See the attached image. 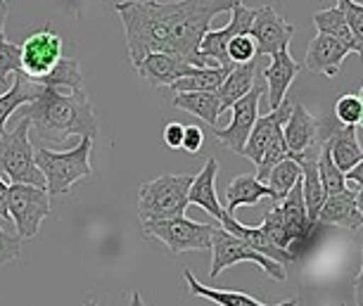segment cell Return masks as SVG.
Returning a JSON list of instances; mask_svg holds the SVG:
<instances>
[{
    "label": "cell",
    "mask_w": 363,
    "mask_h": 306,
    "mask_svg": "<svg viewBox=\"0 0 363 306\" xmlns=\"http://www.w3.org/2000/svg\"><path fill=\"white\" fill-rule=\"evenodd\" d=\"M335 119L340 121L342 126H361V119H363V100H361V93H347L342 95L335 105Z\"/></svg>",
    "instance_id": "1f68e13d"
},
{
    "label": "cell",
    "mask_w": 363,
    "mask_h": 306,
    "mask_svg": "<svg viewBox=\"0 0 363 306\" xmlns=\"http://www.w3.org/2000/svg\"><path fill=\"white\" fill-rule=\"evenodd\" d=\"M283 138H285V145L287 149L294 154H301L306 149H311L316 142V117H311L309 110L304 105H292V112L290 117L285 119L283 124Z\"/></svg>",
    "instance_id": "d6986e66"
},
{
    "label": "cell",
    "mask_w": 363,
    "mask_h": 306,
    "mask_svg": "<svg viewBox=\"0 0 363 306\" xmlns=\"http://www.w3.org/2000/svg\"><path fill=\"white\" fill-rule=\"evenodd\" d=\"M269 197L273 200V193L264 183H259L255 176H238V178L230 181V186L225 188V214L235 216V209L240 207H252L259 200Z\"/></svg>",
    "instance_id": "d4e9b609"
},
{
    "label": "cell",
    "mask_w": 363,
    "mask_h": 306,
    "mask_svg": "<svg viewBox=\"0 0 363 306\" xmlns=\"http://www.w3.org/2000/svg\"><path fill=\"white\" fill-rule=\"evenodd\" d=\"M252 19H255V10L242 5V0H235V5L230 8V22L223 26V29H209L200 40V52L204 57L214 60L218 67H225V69H233V64L228 55H225V45H228L230 38L242 36V33H250Z\"/></svg>",
    "instance_id": "8fae6325"
},
{
    "label": "cell",
    "mask_w": 363,
    "mask_h": 306,
    "mask_svg": "<svg viewBox=\"0 0 363 306\" xmlns=\"http://www.w3.org/2000/svg\"><path fill=\"white\" fill-rule=\"evenodd\" d=\"M22 256V240L17 235H10L0 228V266L12 264Z\"/></svg>",
    "instance_id": "d590c367"
},
{
    "label": "cell",
    "mask_w": 363,
    "mask_h": 306,
    "mask_svg": "<svg viewBox=\"0 0 363 306\" xmlns=\"http://www.w3.org/2000/svg\"><path fill=\"white\" fill-rule=\"evenodd\" d=\"M259 60H250V62H242V64H235L233 69L225 74L223 84L218 86V100H221V114L225 110H230L233 102H238L240 98H242L245 93L252 91V86L257 84L259 79Z\"/></svg>",
    "instance_id": "44dd1931"
},
{
    "label": "cell",
    "mask_w": 363,
    "mask_h": 306,
    "mask_svg": "<svg viewBox=\"0 0 363 306\" xmlns=\"http://www.w3.org/2000/svg\"><path fill=\"white\" fill-rule=\"evenodd\" d=\"M299 72H301V64L297 62V60H292L287 47H283V50H278L271 55V64L259 72L262 74V79L266 81V86H269L266 98H269L271 110H276L280 102L285 100L287 88L292 86V81L297 79Z\"/></svg>",
    "instance_id": "9a60e30c"
},
{
    "label": "cell",
    "mask_w": 363,
    "mask_h": 306,
    "mask_svg": "<svg viewBox=\"0 0 363 306\" xmlns=\"http://www.w3.org/2000/svg\"><path fill=\"white\" fill-rule=\"evenodd\" d=\"M190 183V174H162L160 178L143 183L138 190L140 221H162L186 214Z\"/></svg>",
    "instance_id": "277c9868"
},
{
    "label": "cell",
    "mask_w": 363,
    "mask_h": 306,
    "mask_svg": "<svg viewBox=\"0 0 363 306\" xmlns=\"http://www.w3.org/2000/svg\"><path fill=\"white\" fill-rule=\"evenodd\" d=\"M22 117L29 119L40 142H65L69 135L95 140L100 131L84 88L69 93H62V88H40L38 98L29 102Z\"/></svg>",
    "instance_id": "7a4b0ae2"
},
{
    "label": "cell",
    "mask_w": 363,
    "mask_h": 306,
    "mask_svg": "<svg viewBox=\"0 0 363 306\" xmlns=\"http://www.w3.org/2000/svg\"><path fill=\"white\" fill-rule=\"evenodd\" d=\"M31 124L22 117L15 128L0 133V176H5L10 183H29V186H43V174L38 171L33 162L31 145Z\"/></svg>",
    "instance_id": "5b68a950"
},
{
    "label": "cell",
    "mask_w": 363,
    "mask_h": 306,
    "mask_svg": "<svg viewBox=\"0 0 363 306\" xmlns=\"http://www.w3.org/2000/svg\"><path fill=\"white\" fill-rule=\"evenodd\" d=\"M316 221L320 226H342L349 230L361 228L363 212L359 204V193L349 190L345 195H328Z\"/></svg>",
    "instance_id": "e0dca14e"
},
{
    "label": "cell",
    "mask_w": 363,
    "mask_h": 306,
    "mask_svg": "<svg viewBox=\"0 0 363 306\" xmlns=\"http://www.w3.org/2000/svg\"><path fill=\"white\" fill-rule=\"evenodd\" d=\"M52 214L50 195L43 186L10 183L8 188V216L15 221L19 240H33L43 219Z\"/></svg>",
    "instance_id": "52a82bcc"
},
{
    "label": "cell",
    "mask_w": 363,
    "mask_h": 306,
    "mask_svg": "<svg viewBox=\"0 0 363 306\" xmlns=\"http://www.w3.org/2000/svg\"><path fill=\"white\" fill-rule=\"evenodd\" d=\"M8 183L0 176V219H8Z\"/></svg>",
    "instance_id": "f35d334b"
},
{
    "label": "cell",
    "mask_w": 363,
    "mask_h": 306,
    "mask_svg": "<svg viewBox=\"0 0 363 306\" xmlns=\"http://www.w3.org/2000/svg\"><path fill=\"white\" fill-rule=\"evenodd\" d=\"M301 178V169L292 157H287L283 162H278L276 166L271 169L269 176H266L264 186L273 193V202H280L283 197L290 193L292 186Z\"/></svg>",
    "instance_id": "f1b7e54d"
},
{
    "label": "cell",
    "mask_w": 363,
    "mask_h": 306,
    "mask_svg": "<svg viewBox=\"0 0 363 306\" xmlns=\"http://www.w3.org/2000/svg\"><path fill=\"white\" fill-rule=\"evenodd\" d=\"M290 112H292V105L287 100H283L276 110H271L269 114H264V117H257L255 126H252V131L247 135V140H245L242 152L240 154H245L250 162L259 164V159H262V154H264V147L269 145L273 131L285 124V119L290 117Z\"/></svg>",
    "instance_id": "ac0fdd59"
},
{
    "label": "cell",
    "mask_w": 363,
    "mask_h": 306,
    "mask_svg": "<svg viewBox=\"0 0 363 306\" xmlns=\"http://www.w3.org/2000/svg\"><path fill=\"white\" fill-rule=\"evenodd\" d=\"M38 86L43 88H67V91H77L84 88V76H81L79 60L72 55H62L57 64L38 81Z\"/></svg>",
    "instance_id": "83f0119b"
},
{
    "label": "cell",
    "mask_w": 363,
    "mask_h": 306,
    "mask_svg": "<svg viewBox=\"0 0 363 306\" xmlns=\"http://www.w3.org/2000/svg\"><path fill=\"white\" fill-rule=\"evenodd\" d=\"M225 55H228V60L233 64H242V62H250V60L259 57L255 38H252L250 33H242V36L230 38L228 45H225Z\"/></svg>",
    "instance_id": "d6a6232c"
},
{
    "label": "cell",
    "mask_w": 363,
    "mask_h": 306,
    "mask_svg": "<svg viewBox=\"0 0 363 306\" xmlns=\"http://www.w3.org/2000/svg\"><path fill=\"white\" fill-rule=\"evenodd\" d=\"M349 52L352 50L345 43H340L337 38L328 36V33H318L309 43V47H306L304 67L313 74H323V76L333 79L337 76L340 67Z\"/></svg>",
    "instance_id": "5bb4252c"
},
{
    "label": "cell",
    "mask_w": 363,
    "mask_h": 306,
    "mask_svg": "<svg viewBox=\"0 0 363 306\" xmlns=\"http://www.w3.org/2000/svg\"><path fill=\"white\" fill-rule=\"evenodd\" d=\"M221 228H225L228 233H233L235 237H240V240H245L252 249H257L259 254L269 256V259L278 261V264H283V266H287V264H292V261H294L285 249H280L278 244L271 240L269 233H266V230H264L262 226H257V228L242 226V223H240V221L235 219V216L225 214V219L221 221Z\"/></svg>",
    "instance_id": "ffe728a7"
},
{
    "label": "cell",
    "mask_w": 363,
    "mask_h": 306,
    "mask_svg": "<svg viewBox=\"0 0 363 306\" xmlns=\"http://www.w3.org/2000/svg\"><path fill=\"white\" fill-rule=\"evenodd\" d=\"M316 166H318V178H320V186H323V190H325V195H345V193H349L347 178H345V174L335 166L328 142H320V145H318Z\"/></svg>",
    "instance_id": "f546056e"
},
{
    "label": "cell",
    "mask_w": 363,
    "mask_h": 306,
    "mask_svg": "<svg viewBox=\"0 0 363 306\" xmlns=\"http://www.w3.org/2000/svg\"><path fill=\"white\" fill-rule=\"evenodd\" d=\"M262 95H264V86H262V74H259L252 91L245 93L238 102L230 105V110H233L230 124L221 128V131H214L216 138L228 149H233V152H238V154L242 152L245 140H247L252 126H255V121L259 117V100H262Z\"/></svg>",
    "instance_id": "30bf717a"
},
{
    "label": "cell",
    "mask_w": 363,
    "mask_h": 306,
    "mask_svg": "<svg viewBox=\"0 0 363 306\" xmlns=\"http://www.w3.org/2000/svg\"><path fill=\"white\" fill-rule=\"evenodd\" d=\"M250 36L255 38L257 45V55H273V52L283 50L290 45V40L294 36V26L290 22H285L271 5L255 10V19L250 26Z\"/></svg>",
    "instance_id": "7c38bea8"
},
{
    "label": "cell",
    "mask_w": 363,
    "mask_h": 306,
    "mask_svg": "<svg viewBox=\"0 0 363 306\" xmlns=\"http://www.w3.org/2000/svg\"><path fill=\"white\" fill-rule=\"evenodd\" d=\"M211 230H214L211 223H197L193 219H188L186 214L174 216V219H162V221H143V233L147 237H157L174 254L209 249Z\"/></svg>",
    "instance_id": "ba28073f"
},
{
    "label": "cell",
    "mask_w": 363,
    "mask_h": 306,
    "mask_svg": "<svg viewBox=\"0 0 363 306\" xmlns=\"http://www.w3.org/2000/svg\"><path fill=\"white\" fill-rule=\"evenodd\" d=\"M19 72V45L0 38V84H8L10 74Z\"/></svg>",
    "instance_id": "836d02e7"
},
{
    "label": "cell",
    "mask_w": 363,
    "mask_h": 306,
    "mask_svg": "<svg viewBox=\"0 0 363 306\" xmlns=\"http://www.w3.org/2000/svg\"><path fill=\"white\" fill-rule=\"evenodd\" d=\"M216 174H218V162L214 157H209L204 162L202 171L193 176V183L188 188V204H195V207L204 209V212L211 214L221 223L225 219V212L216 195Z\"/></svg>",
    "instance_id": "2e32d148"
},
{
    "label": "cell",
    "mask_w": 363,
    "mask_h": 306,
    "mask_svg": "<svg viewBox=\"0 0 363 306\" xmlns=\"http://www.w3.org/2000/svg\"><path fill=\"white\" fill-rule=\"evenodd\" d=\"M211 268H209V276L211 278H218L221 276V271L235 266V264L240 261H250V264H257L259 268L264 271L266 276H271L273 280L283 283L285 280V266L278 261L269 259V256L259 254L257 249H252L247 242L240 240V237H235L233 233H228L225 228L221 226H214V230H211Z\"/></svg>",
    "instance_id": "8992f818"
},
{
    "label": "cell",
    "mask_w": 363,
    "mask_h": 306,
    "mask_svg": "<svg viewBox=\"0 0 363 306\" xmlns=\"http://www.w3.org/2000/svg\"><path fill=\"white\" fill-rule=\"evenodd\" d=\"M135 72L140 74V79H145L147 86L169 88L174 81L183 76H195L200 69L186 62V60L169 55V52H150V55H145L135 64Z\"/></svg>",
    "instance_id": "4fadbf2b"
},
{
    "label": "cell",
    "mask_w": 363,
    "mask_h": 306,
    "mask_svg": "<svg viewBox=\"0 0 363 306\" xmlns=\"http://www.w3.org/2000/svg\"><path fill=\"white\" fill-rule=\"evenodd\" d=\"M313 24H316L318 33H328V36L337 38L340 43H345L352 52L361 55V50H363L361 38H356L352 33V29L347 26L345 15H342V10L337 5H335V8H328V10H318L316 15H313Z\"/></svg>",
    "instance_id": "4316f807"
},
{
    "label": "cell",
    "mask_w": 363,
    "mask_h": 306,
    "mask_svg": "<svg viewBox=\"0 0 363 306\" xmlns=\"http://www.w3.org/2000/svg\"><path fill=\"white\" fill-rule=\"evenodd\" d=\"M65 55V38L52 29H40L31 33L19 45V72L26 79L38 84Z\"/></svg>",
    "instance_id": "9c48e42d"
},
{
    "label": "cell",
    "mask_w": 363,
    "mask_h": 306,
    "mask_svg": "<svg viewBox=\"0 0 363 306\" xmlns=\"http://www.w3.org/2000/svg\"><path fill=\"white\" fill-rule=\"evenodd\" d=\"M8 3L5 0H0V38H5V22H8Z\"/></svg>",
    "instance_id": "ab89813d"
},
{
    "label": "cell",
    "mask_w": 363,
    "mask_h": 306,
    "mask_svg": "<svg viewBox=\"0 0 363 306\" xmlns=\"http://www.w3.org/2000/svg\"><path fill=\"white\" fill-rule=\"evenodd\" d=\"M235 0H124L116 3L126 31L128 60L135 67L150 52H169L197 69L218 67L200 52V40L211 22L230 12Z\"/></svg>",
    "instance_id": "6da1fadb"
},
{
    "label": "cell",
    "mask_w": 363,
    "mask_h": 306,
    "mask_svg": "<svg viewBox=\"0 0 363 306\" xmlns=\"http://www.w3.org/2000/svg\"><path fill=\"white\" fill-rule=\"evenodd\" d=\"M183 278H186V283H188V292H190V295L209 299V302H214L216 306H297L294 299H287V302H280V304H262L259 299L245 295V292L204 288V285L197 280V278L190 273L188 268L183 271Z\"/></svg>",
    "instance_id": "7402d4cb"
},
{
    "label": "cell",
    "mask_w": 363,
    "mask_h": 306,
    "mask_svg": "<svg viewBox=\"0 0 363 306\" xmlns=\"http://www.w3.org/2000/svg\"><path fill=\"white\" fill-rule=\"evenodd\" d=\"M84 306H98V302H95V299H88V302H86Z\"/></svg>",
    "instance_id": "60d3db41"
},
{
    "label": "cell",
    "mask_w": 363,
    "mask_h": 306,
    "mask_svg": "<svg viewBox=\"0 0 363 306\" xmlns=\"http://www.w3.org/2000/svg\"><path fill=\"white\" fill-rule=\"evenodd\" d=\"M40 88H43V86L33 84V81L26 79L22 72H17L15 84H12L3 95H0V133L5 131L10 117L19 110V107L29 105V102H33L38 98Z\"/></svg>",
    "instance_id": "484cf974"
},
{
    "label": "cell",
    "mask_w": 363,
    "mask_h": 306,
    "mask_svg": "<svg viewBox=\"0 0 363 306\" xmlns=\"http://www.w3.org/2000/svg\"><path fill=\"white\" fill-rule=\"evenodd\" d=\"M93 154V140L81 138L77 147L67 149V152H52L48 147L33 149V162H36L38 171L43 174L45 190L50 197L69 193L74 183L93 176L91 166Z\"/></svg>",
    "instance_id": "3957f363"
},
{
    "label": "cell",
    "mask_w": 363,
    "mask_h": 306,
    "mask_svg": "<svg viewBox=\"0 0 363 306\" xmlns=\"http://www.w3.org/2000/svg\"><path fill=\"white\" fill-rule=\"evenodd\" d=\"M204 145V131L200 126H186L183 128V142L181 149H186L188 154H197Z\"/></svg>",
    "instance_id": "8d00e7d4"
},
{
    "label": "cell",
    "mask_w": 363,
    "mask_h": 306,
    "mask_svg": "<svg viewBox=\"0 0 363 306\" xmlns=\"http://www.w3.org/2000/svg\"><path fill=\"white\" fill-rule=\"evenodd\" d=\"M356 128L359 126H342L330 135V138L323 140V142H328V147H330V157L342 174L352 171L354 166H359L363 162L361 142L356 140Z\"/></svg>",
    "instance_id": "603a6c76"
},
{
    "label": "cell",
    "mask_w": 363,
    "mask_h": 306,
    "mask_svg": "<svg viewBox=\"0 0 363 306\" xmlns=\"http://www.w3.org/2000/svg\"><path fill=\"white\" fill-rule=\"evenodd\" d=\"M171 105L178 110H186L202 119L204 124L216 126L221 117V100L216 91H190V93H174L171 95Z\"/></svg>",
    "instance_id": "cb8c5ba5"
},
{
    "label": "cell",
    "mask_w": 363,
    "mask_h": 306,
    "mask_svg": "<svg viewBox=\"0 0 363 306\" xmlns=\"http://www.w3.org/2000/svg\"><path fill=\"white\" fill-rule=\"evenodd\" d=\"M230 69L225 67H211V69H200L195 76H183L174 81L169 86V93H190V91H218V86L223 84L225 74Z\"/></svg>",
    "instance_id": "4dcf8cb0"
},
{
    "label": "cell",
    "mask_w": 363,
    "mask_h": 306,
    "mask_svg": "<svg viewBox=\"0 0 363 306\" xmlns=\"http://www.w3.org/2000/svg\"><path fill=\"white\" fill-rule=\"evenodd\" d=\"M183 124L178 121H171V124L164 126V145L171 147V149H181V142H183Z\"/></svg>",
    "instance_id": "74e56055"
},
{
    "label": "cell",
    "mask_w": 363,
    "mask_h": 306,
    "mask_svg": "<svg viewBox=\"0 0 363 306\" xmlns=\"http://www.w3.org/2000/svg\"><path fill=\"white\" fill-rule=\"evenodd\" d=\"M337 8L342 10L345 22L352 29L354 36L363 40V5L354 3V0H337Z\"/></svg>",
    "instance_id": "e575fe53"
}]
</instances>
